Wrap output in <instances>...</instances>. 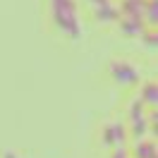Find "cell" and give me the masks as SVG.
I'll return each instance as SVG.
<instances>
[{
    "instance_id": "cell-13",
    "label": "cell",
    "mask_w": 158,
    "mask_h": 158,
    "mask_svg": "<svg viewBox=\"0 0 158 158\" xmlns=\"http://www.w3.org/2000/svg\"><path fill=\"white\" fill-rule=\"evenodd\" d=\"M151 129H153V134L158 137V125H151Z\"/></svg>"
},
{
    "instance_id": "cell-10",
    "label": "cell",
    "mask_w": 158,
    "mask_h": 158,
    "mask_svg": "<svg viewBox=\"0 0 158 158\" xmlns=\"http://www.w3.org/2000/svg\"><path fill=\"white\" fill-rule=\"evenodd\" d=\"M89 2L94 5V12H96V10H103V7H110V5H113L110 0H89Z\"/></svg>"
},
{
    "instance_id": "cell-12",
    "label": "cell",
    "mask_w": 158,
    "mask_h": 158,
    "mask_svg": "<svg viewBox=\"0 0 158 158\" xmlns=\"http://www.w3.org/2000/svg\"><path fill=\"white\" fill-rule=\"evenodd\" d=\"M2 158H17V153H15V151H5V153H2Z\"/></svg>"
},
{
    "instance_id": "cell-5",
    "label": "cell",
    "mask_w": 158,
    "mask_h": 158,
    "mask_svg": "<svg viewBox=\"0 0 158 158\" xmlns=\"http://www.w3.org/2000/svg\"><path fill=\"white\" fill-rule=\"evenodd\" d=\"M125 137H127V129L125 125H120V122H110L103 127V144H108V146H122L125 144Z\"/></svg>"
},
{
    "instance_id": "cell-6",
    "label": "cell",
    "mask_w": 158,
    "mask_h": 158,
    "mask_svg": "<svg viewBox=\"0 0 158 158\" xmlns=\"http://www.w3.org/2000/svg\"><path fill=\"white\" fill-rule=\"evenodd\" d=\"M141 103L151 106V108H158V81L144 84V89H141Z\"/></svg>"
},
{
    "instance_id": "cell-2",
    "label": "cell",
    "mask_w": 158,
    "mask_h": 158,
    "mask_svg": "<svg viewBox=\"0 0 158 158\" xmlns=\"http://www.w3.org/2000/svg\"><path fill=\"white\" fill-rule=\"evenodd\" d=\"M110 74L118 84H125V86H132V84H139V69L132 67L127 60H113L108 65Z\"/></svg>"
},
{
    "instance_id": "cell-4",
    "label": "cell",
    "mask_w": 158,
    "mask_h": 158,
    "mask_svg": "<svg viewBox=\"0 0 158 158\" xmlns=\"http://www.w3.org/2000/svg\"><path fill=\"white\" fill-rule=\"evenodd\" d=\"M118 12H120L118 19H144L146 0H122Z\"/></svg>"
},
{
    "instance_id": "cell-8",
    "label": "cell",
    "mask_w": 158,
    "mask_h": 158,
    "mask_svg": "<svg viewBox=\"0 0 158 158\" xmlns=\"http://www.w3.org/2000/svg\"><path fill=\"white\" fill-rule=\"evenodd\" d=\"M144 24H146L148 29H158V0H146Z\"/></svg>"
},
{
    "instance_id": "cell-11",
    "label": "cell",
    "mask_w": 158,
    "mask_h": 158,
    "mask_svg": "<svg viewBox=\"0 0 158 158\" xmlns=\"http://www.w3.org/2000/svg\"><path fill=\"white\" fill-rule=\"evenodd\" d=\"M110 158H129V156H127V151H125L122 146H115V151H113Z\"/></svg>"
},
{
    "instance_id": "cell-9",
    "label": "cell",
    "mask_w": 158,
    "mask_h": 158,
    "mask_svg": "<svg viewBox=\"0 0 158 158\" xmlns=\"http://www.w3.org/2000/svg\"><path fill=\"white\" fill-rule=\"evenodd\" d=\"M144 43H146L148 48H158V29H148V31H144Z\"/></svg>"
},
{
    "instance_id": "cell-7",
    "label": "cell",
    "mask_w": 158,
    "mask_h": 158,
    "mask_svg": "<svg viewBox=\"0 0 158 158\" xmlns=\"http://www.w3.org/2000/svg\"><path fill=\"white\" fill-rule=\"evenodd\" d=\"M132 158H158V148L153 141H144L139 139L137 146H134V156Z\"/></svg>"
},
{
    "instance_id": "cell-3",
    "label": "cell",
    "mask_w": 158,
    "mask_h": 158,
    "mask_svg": "<svg viewBox=\"0 0 158 158\" xmlns=\"http://www.w3.org/2000/svg\"><path fill=\"white\" fill-rule=\"evenodd\" d=\"M129 122H132V137L139 141L148 129V118L144 115V103L141 101H134L129 106Z\"/></svg>"
},
{
    "instance_id": "cell-1",
    "label": "cell",
    "mask_w": 158,
    "mask_h": 158,
    "mask_svg": "<svg viewBox=\"0 0 158 158\" xmlns=\"http://www.w3.org/2000/svg\"><path fill=\"white\" fill-rule=\"evenodd\" d=\"M50 15L58 24L60 31H65L72 41L81 39V27H79V12L74 0H50Z\"/></svg>"
}]
</instances>
